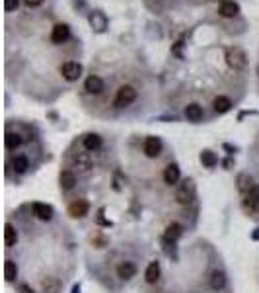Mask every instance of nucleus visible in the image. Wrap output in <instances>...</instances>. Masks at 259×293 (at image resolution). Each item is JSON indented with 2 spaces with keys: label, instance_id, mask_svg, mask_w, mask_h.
<instances>
[{
  "label": "nucleus",
  "instance_id": "obj_32",
  "mask_svg": "<svg viewBox=\"0 0 259 293\" xmlns=\"http://www.w3.org/2000/svg\"><path fill=\"white\" fill-rule=\"evenodd\" d=\"M24 4H26V6H30V8H35V6H41V4H43V0H24Z\"/></svg>",
  "mask_w": 259,
  "mask_h": 293
},
{
  "label": "nucleus",
  "instance_id": "obj_1",
  "mask_svg": "<svg viewBox=\"0 0 259 293\" xmlns=\"http://www.w3.org/2000/svg\"><path fill=\"white\" fill-rule=\"evenodd\" d=\"M134 100H136V90H134L130 84H123V86L117 90L113 104H115V108H127Z\"/></svg>",
  "mask_w": 259,
  "mask_h": 293
},
{
  "label": "nucleus",
  "instance_id": "obj_8",
  "mask_svg": "<svg viewBox=\"0 0 259 293\" xmlns=\"http://www.w3.org/2000/svg\"><path fill=\"white\" fill-rule=\"evenodd\" d=\"M179 166L175 163L168 164L166 168H164V182L168 184V186H173V184H177L179 182Z\"/></svg>",
  "mask_w": 259,
  "mask_h": 293
},
{
  "label": "nucleus",
  "instance_id": "obj_26",
  "mask_svg": "<svg viewBox=\"0 0 259 293\" xmlns=\"http://www.w3.org/2000/svg\"><path fill=\"white\" fill-rule=\"evenodd\" d=\"M4 278H6L8 284L16 282V278H18V266H16V262L14 260L4 262Z\"/></svg>",
  "mask_w": 259,
  "mask_h": 293
},
{
  "label": "nucleus",
  "instance_id": "obj_10",
  "mask_svg": "<svg viewBox=\"0 0 259 293\" xmlns=\"http://www.w3.org/2000/svg\"><path fill=\"white\" fill-rule=\"evenodd\" d=\"M68 37H70V30H68L66 24H57L53 28V32H51V41L53 43H65Z\"/></svg>",
  "mask_w": 259,
  "mask_h": 293
},
{
  "label": "nucleus",
  "instance_id": "obj_23",
  "mask_svg": "<svg viewBox=\"0 0 259 293\" xmlns=\"http://www.w3.org/2000/svg\"><path fill=\"white\" fill-rule=\"evenodd\" d=\"M185 117L189 119V121H201L203 119V108L199 106V104H189V106H185Z\"/></svg>",
  "mask_w": 259,
  "mask_h": 293
},
{
  "label": "nucleus",
  "instance_id": "obj_24",
  "mask_svg": "<svg viewBox=\"0 0 259 293\" xmlns=\"http://www.w3.org/2000/svg\"><path fill=\"white\" fill-rule=\"evenodd\" d=\"M4 145H6L8 151H16L22 145V135L20 133H14V131H8L6 137H4Z\"/></svg>",
  "mask_w": 259,
  "mask_h": 293
},
{
  "label": "nucleus",
  "instance_id": "obj_15",
  "mask_svg": "<svg viewBox=\"0 0 259 293\" xmlns=\"http://www.w3.org/2000/svg\"><path fill=\"white\" fill-rule=\"evenodd\" d=\"M134 274H136V266L132 262L125 260L117 266V276L121 280H130V278H134Z\"/></svg>",
  "mask_w": 259,
  "mask_h": 293
},
{
  "label": "nucleus",
  "instance_id": "obj_3",
  "mask_svg": "<svg viewBox=\"0 0 259 293\" xmlns=\"http://www.w3.org/2000/svg\"><path fill=\"white\" fill-rule=\"evenodd\" d=\"M175 199H177V203H181V205H189V203H193L195 186L191 180H185V182L179 186V190H177V194H175Z\"/></svg>",
  "mask_w": 259,
  "mask_h": 293
},
{
  "label": "nucleus",
  "instance_id": "obj_28",
  "mask_svg": "<svg viewBox=\"0 0 259 293\" xmlns=\"http://www.w3.org/2000/svg\"><path fill=\"white\" fill-rule=\"evenodd\" d=\"M199 159H201L203 166H207V168H215L216 163H218V159H216V155H215L213 151H203Z\"/></svg>",
  "mask_w": 259,
  "mask_h": 293
},
{
  "label": "nucleus",
  "instance_id": "obj_11",
  "mask_svg": "<svg viewBox=\"0 0 259 293\" xmlns=\"http://www.w3.org/2000/svg\"><path fill=\"white\" fill-rule=\"evenodd\" d=\"M236 186H238V190H240L242 194H250L252 188H254L256 184H254V178H252L250 174L242 172V174H238V178H236Z\"/></svg>",
  "mask_w": 259,
  "mask_h": 293
},
{
  "label": "nucleus",
  "instance_id": "obj_9",
  "mask_svg": "<svg viewBox=\"0 0 259 293\" xmlns=\"http://www.w3.org/2000/svg\"><path fill=\"white\" fill-rule=\"evenodd\" d=\"M74 166L80 170V172H84V174H88L90 170H92V159H90V155L88 153H78L76 157H74Z\"/></svg>",
  "mask_w": 259,
  "mask_h": 293
},
{
  "label": "nucleus",
  "instance_id": "obj_29",
  "mask_svg": "<svg viewBox=\"0 0 259 293\" xmlns=\"http://www.w3.org/2000/svg\"><path fill=\"white\" fill-rule=\"evenodd\" d=\"M246 199H248L250 203H254V205H259V184L252 188V192L248 194V197H246Z\"/></svg>",
  "mask_w": 259,
  "mask_h": 293
},
{
  "label": "nucleus",
  "instance_id": "obj_14",
  "mask_svg": "<svg viewBox=\"0 0 259 293\" xmlns=\"http://www.w3.org/2000/svg\"><path fill=\"white\" fill-rule=\"evenodd\" d=\"M90 26H92L96 32H103V30L107 28V18H105V14L99 12V10L92 12V14H90Z\"/></svg>",
  "mask_w": 259,
  "mask_h": 293
},
{
  "label": "nucleus",
  "instance_id": "obj_30",
  "mask_svg": "<svg viewBox=\"0 0 259 293\" xmlns=\"http://www.w3.org/2000/svg\"><path fill=\"white\" fill-rule=\"evenodd\" d=\"M18 4H20V0H4V10L6 12H14L18 8Z\"/></svg>",
  "mask_w": 259,
  "mask_h": 293
},
{
  "label": "nucleus",
  "instance_id": "obj_25",
  "mask_svg": "<svg viewBox=\"0 0 259 293\" xmlns=\"http://www.w3.org/2000/svg\"><path fill=\"white\" fill-rule=\"evenodd\" d=\"M213 108H215L216 114H226V112H230V108H232V100L226 96H216L215 102H213Z\"/></svg>",
  "mask_w": 259,
  "mask_h": 293
},
{
  "label": "nucleus",
  "instance_id": "obj_5",
  "mask_svg": "<svg viewBox=\"0 0 259 293\" xmlns=\"http://www.w3.org/2000/svg\"><path fill=\"white\" fill-rule=\"evenodd\" d=\"M61 72H63V76L68 82H74V80H78L82 76V65L76 63V61H68V63L61 66Z\"/></svg>",
  "mask_w": 259,
  "mask_h": 293
},
{
  "label": "nucleus",
  "instance_id": "obj_27",
  "mask_svg": "<svg viewBox=\"0 0 259 293\" xmlns=\"http://www.w3.org/2000/svg\"><path fill=\"white\" fill-rule=\"evenodd\" d=\"M12 166H14V170H16L18 174H24V172L30 168V161H28V157L18 155V157L12 159Z\"/></svg>",
  "mask_w": 259,
  "mask_h": 293
},
{
  "label": "nucleus",
  "instance_id": "obj_33",
  "mask_svg": "<svg viewBox=\"0 0 259 293\" xmlns=\"http://www.w3.org/2000/svg\"><path fill=\"white\" fill-rule=\"evenodd\" d=\"M82 292V288H80V284H76V286H72V292L70 293H80Z\"/></svg>",
  "mask_w": 259,
  "mask_h": 293
},
{
  "label": "nucleus",
  "instance_id": "obj_18",
  "mask_svg": "<svg viewBox=\"0 0 259 293\" xmlns=\"http://www.w3.org/2000/svg\"><path fill=\"white\" fill-rule=\"evenodd\" d=\"M16 242H18V231L12 223H6L4 225V244H6V248H12Z\"/></svg>",
  "mask_w": 259,
  "mask_h": 293
},
{
  "label": "nucleus",
  "instance_id": "obj_7",
  "mask_svg": "<svg viewBox=\"0 0 259 293\" xmlns=\"http://www.w3.org/2000/svg\"><path fill=\"white\" fill-rule=\"evenodd\" d=\"M162 153V141L158 137H146L144 141V155L148 159H156Z\"/></svg>",
  "mask_w": 259,
  "mask_h": 293
},
{
  "label": "nucleus",
  "instance_id": "obj_21",
  "mask_svg": "<svg viewBox=\"0 0 259 293\" xmlns=\"http://www.w3.org/2000/svg\"><path fill=\"white\" fill-rule=\"evenodd\" d=\"M144 280H146V284H156L160 280V264L158 262H150L148 264L146 274H144Z\"/></svg>",
  "mask_w": 259,
  "mask_h": 293
},
{
  "label": "nucleus",
  "instance_id": "obj_20",
  "mask_svg": "<svg viewBox=\"0 0 259 293\" xmlns=\"http://www.w3.org/2000/svg\"><path fill=\"white\" fill-rule=\"evenodd\" d=\"M224 286H226V274L222 270H215L211 276V288L215 292H220V290H224Z\"/></svg>",
  "mask_w": 259,
  "mask_h": 293
},
{
  "label": "nucleus",
  "instance_id": "obj_34",
  "mask_svg": "<svg viewBox=\"0 0 259 293\" xmlns=\"http://www.w3.org/2000/svg\"><path fill=\"white\" fill-rule=\"evenodd\" d=\"M258 72H259V68H258Z\"/></svg>",
  "mask_w": 259,
  "mask_h": 293
},
{
  "label": "nucleus",
  "instance_id": "obj_4",
  "mask_svg": "<svg viewBox=\"0 0 259 293\" xmlns=\"http://www.w3.org/2000/svg\"><path fill=\"white\" fill-rule=\"evenodd\" d=\"M90 211V203L86 199H74L70 205H68V215L74 217V219H82L86 217Z\"/></svg>",
  "mask_w": 259,
  "mask_h": 293
},
{
  "label": "nucleus",
  "instance_id": "obj_13",
  "mask_svg": "<svg viewBox=\"0 0 259 293\" xmlns=\"http://www.w3.org/2000/svg\"><path fill=\"white\" fill-rule=\"evenodd\" d=\"M218 12H220V16H224V18H234V16H238L240 6H238L234 0H224V2H220Z\"/></svg>",
  "mask_w": 259,
  "mask_h": 293
},
{
  "label": "nucleus",
  "instance_id": "obj_22",
  "mask_svg": "<svg viewBox=\"0 0 259 293\" xmlns=\"http://www.w3.org/2000/svg\"><path fill=\"white\" fill-rule=\"evenodd\" d=\"M84 149L90 151V153H96L97 149H101V137L96 133H88L84 137Z\"/></svg>",
  "mask_w": 259,
  "mask_h": 293
},
{
  "label": "nucleus",
  "instance_id": "obj_31",
  "mask_svg": "<svg viewBox=\"0 0 259 293\" xmlns=\"http://www.w3.org/2000/svg\"><path fill=\"white\" fill-rule=\"evenodd\" d=\"M16 293H35V292L32 290V286H28V284H20Z\"/></svg>",
  "mask_w": 259,
  "mask_h": 293
},
{
  "label": "nucleus",
  "instance_id": "obj_6",
  "mask_svg": "<svg viewBox=\"0 0 259 293\" xmlns=\"http://www.w3.org/2000/svg\"><path fill=\"white\" fill-rule=\"evenodd\" d=\"M32 211H33V215H35L37 219H41V221H51L53 215H55V209H53L49 203H41V201H35V203H33Z\"/></svg>",
  "mask_w": 259,
  "mask_h": 293
},
{
  "label": "nucleus",
  "instance_id": "obj_2",
  "mask_svg": "<svg viewBox=\"0 0 259 293\" xmlns=\"http://www.w3.org/2000/svg\"><path fill=\"white\" fill-rule=\"evenodd\" d=\"M226 59H228V65L232 66V68H236V70H242V68H246V65H248V57H246V53L240 47L228 49Z\"/></svg>",
  "mask_w": 259,
  "mask_h": 293
},
{
  "label": "nucleus",
  "instance_id": "obj_19",
  "mask_svg": "<svg viewBox=\"0 0 259 293\" xmlns=\"http://www.w3.org/2000/svg\"><path fill=\"white\" fill-rule=\"evenodd\" d=\"M59 182H61V188L65 192H68V190H72L76 186V176H74L72 170H63L61 176H59Z\"/></svg>",
  "mask_w": 259,
  "mask_h": 293
},
{
  "label": "nucleus",
  "instance_id": "obj_12",
  "mask_svg": "<svg viewBox=\"0 0 259 293\" xmlns=\"http://www.w3.org/2000/svg\"><path fill=\"white\" fill-rule=\"evenodd\" d=\"M84 88H86L88 94H101V90H103V80H101L99 76H96V74H92V76L86 78Z\"/></svg>",
  "mask_w": 259,
  "mask_h": 293
},
{
  "label": "nucleus",
  "instance_id": "obj_16",
  "mask_svg": "<svg viewBox=\"0 0 259 293\" xmlns=\"http://www.w3.org/2000/svg\"><path fill=\"white\" fill-rule=\"evenodd\" d=\"M181 233H183V227L179 223H170L166 227V233H164V240L166 242H175L181 236Z\"/></svg>",
  "mask_w": 259,
  "mask_h": 293
},
{
  "label": "nucleus",
  "instance_id": "obj_17",
  "mask_svg": "<svg viewBox=\"0 0 259 293\" xmlns=\"http://www.w3.org/2000/svg\"><path fill=\"white\" fill-rule=\"evenodd\" d=\"M41 290L43 293H61V282L53 276H47L41 280Z\"/></svg>",
  "mask_w": 259,
  "mask_h": 293
}]
</instances>
